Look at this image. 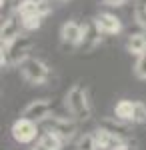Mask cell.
Returning a JSON list of instances; mask_svg holds the SVG:
<instances>
[{"label":"cell","instance_id":"13","mask_svg":"<svg viewBox=\"0 0 146 150\" xmlns=\"http://www.w3.org/2000/svg\"><path fill=\"white\" fill-rule=\"evenodd\" d=\"M64 144V140L56 136L54 132L50 130H44L40 136H38V144H36V150H60Z\"/></svg>","mask_w":146,"mask_h":150},{"label":"cell","instance_id":"21","mask_svg":"<svg viewBox=\"0 0 146 150\" xmlns=\"http://www.w3.org/2000/svg\"><path fill=\"white\" fill-rule=\"evenodd\" d=\"M146 122V104L142 100H134V124Z\"/></svg>","mask_w":146,"mask_h":150},{"label":"cell","instance_id":"23","mask_svg":"<svg viewBox=\"0 0 146 150\" xmlns=\"http://www.w3.org/2000/svg\"><path fill=\"white\" fill-rule=\"evenodd\" d=\"M112 150H130V148H128V144H126V142H122V144H118V146H114Z\"/></svg>","mask_w":146,"mask_h":150},{"label":"cell","instance_id":"8","mask_svg":"<svg viewBox=\"0 0 146 150\" xmlns=\"http://www.w3.org/2000/svg\"><path fill=\"white\" fill-rule=\"evenodd\" d=\"M20 26H22V16H20L18 12L8 14V16L2 20V28H0V42H2V44H8V42H12L18 34H22V32H20Z\"/></svg>","mask_w":146,"mask_h":150},{"label":"cell","instance_id":"16","mask_svg":"<svg viewBox=\"0 0 146 150\" xmlns=\"http://www.w3.org/2000/svg\"><path fill=\"white\" fill-rule=\"evenodd\" d=\"M132 16L136 24L146 30V0H134L132 2Z\"/></svg>","mask_w":146,"mask_h":150},{"label":"cell","instance_id":"24","mask_svg":"<svg viewBox=\"0 0 146 150\" xmlns=\"http://www.w3.org/2000/svg\"><path fill=\"white\" fill-rule=\"evenodd\" d=\"M60 2H66V0H60Z\"/></svg>","mask_w":146,"mask_h":150},{"label":"cell","instance_id":"17","mask_svg":"<svg viewBox=\"0 0 146 150\" xmlns=\"http://www.w3.org/2000/svg\"><path fill=\"white\" fill-rule=\"evenodd\" d=\"M16 12L20 16H28V14H40L38 8V0H20L16 4Z\"/></svg>","mask_w":146,"mask_h":150},{"label":"cell","instance_id":"7","mask_svg":"<svg viewBox=\"0 0 146 150\" xmlns=\"http://www.w3.org/2000/svg\"><path fill=\"white\" fill-rule=\"evenodd\" d=\"M52 112V102L48 98H36V100H30L26 104V108L22 110L24 118H30L34 122H42L46 116H50Z\"/></svg>","mask_w":146,"mask_h":150},{"label":"cell","instance_id":"3","mask_svg":"<svg viewBox=\"0 0 146 150\" xmlns=\"http://www.w3.org/2000/svg\"><path fill=\"white\" fill-rule=\"evenodd\" d=\"M20 74L26 82H30L32 86H42L48 78H50V68L46 66V62H42L40 58L28 56L20 64Z\"/></svg>","mask_w":146,"mask_h":150},{"label":"cell","instance_id":"14","mask_svg":"<svg viewBox=\"0 0 146 150\" xmlns=\"http://www.w3.org/2000/svg\"><path fill=\"white\" fill-rule=\"evenodd\" d=\"M114 116L134 124V100H126V98L118 100L114 106Z\"/></svg>","mask_w":146,"mask_h":150},{"label":"cell","instance_id":"15","mask_svg":"<svg viewBox=\"0 0 146 150\" xmlns=\"http://www.w3.org/2000/svg\"><path fill=\"white\" fill-rule=\"evenodd\" d=\"M126 50H128V54H132V56L144 54L146 52V34H142V32L130 34L128 36V42H126Z\"/></svg>","mask_w":146,"mask_h":150},{"label":"cell","instance_id":"20","mask_svg":"<svg viewBox=\"0 0 146 150\" xmlns=\"http://www.w3.org/2000/svg\"><path fill=\"white\" fill-rule=\"evenodd\" d=\"M134 76L138 80H146V52L140 54L134 64Z\"/></svg>","mask_w":146,"mask_h":150},{"label":"cell","instance_id":"12","mask_svg":"<svg viewBox=\"0 0 146 150\" xmlns=\"http://www.w3.org/2000/svg\"><path fill=\"white\" fill-rule=\"evenodd\" d=\"M94 138H96V146L98 150H112L114 146H118V144H122L124 140L118 138V136H114L110 130H106L104 126H98L94 130Z\"/></svg>","mask_w":146,"mask_h":150},{"label":"cell","instance_id":"6","mask_svg":"<svg viewBox=\"0 0 146 150\" xmlns=\"http://www.w3.org/2000/svg\"><path fill=\"white\" fill-rule=\"evenodd\" d=\"M102 34H104V32L98 28V24L94 22V20L84 22L82 24V40H80L78 48L82 52H92V50H96L102 42Z\"/></svg>","mask_w":146,"mask_h":150},{"label":"cell","instance_id":"11","mask_svg":"<svg viewBox=\"0 0 146 150\" xmlns=\"http://www.w3.org/2000/svg\"><path fill=\"white\" fill-rule=\"evenodd\" d=\"M130 124H132V122L120 120V118H116V116H106V118L100 120V126H104L106 130H110L114 136H118V138H122V140H126L130 136Z\"/></svg>","mask_w":146,"mask_h":150},{"label":"cell","instance_id":"4","mask_svg":"<svg viewBox=\"0 0 146 150\" xmlns=\"http://www.w3.org/2000/svg\"><path fill=\"white\" fill-rule=\"evenodd\" d=\"M76 122H78L76 118H66V116H46L40 124L44 126V130L54 132L64 142H68V140L76 134V130H78V124Z\"/></svg>","mask_w":146,"mask_h":150},{"label":"cell","instance_id":"22","mask_svg":"<svg viewBox=\"0 0 146 150\" xmlns=\"http://www.w3.org/2000/svg\"><path fill=\"white\" fill-rule=\"evenodd\" d=\"M100 4H104V6H124L128 0H98Z\"/></svg>","mask_w":146,"mask_h":150},{"label":"cell","instance_id":"10","mask_svg":"<svg viewBox=\"0 0 146 150\" xmlns=\"http://www.w3.org/2000/svg\"><path fill=\"white\" fill-rule=\"evenodd\" d=\"M94 22L98 24V28H100L104 34H118L120 30H122V22H120V18L116 16V14H110V12H100L98 16H94Z\"/></svg>","mask_w":146,"mask_h":150},{"label":"cell","instance_id":"2","mask_svg":"<svg viewBox=\"0 0 146 150\" xmlns=\"http://www.w3.org/2000/svg\"><path fill=\"white\" fill-rule=\"evenodd\" d=\"M66 110L70 112L72 118H76L78 122L88 120L92 114V108H90V100H88V92L86 88L76 82L70 86V90L66 92Z\"/></svg>","mask_w":146,"mask_h":150},{"label":"cell","instance_id":"19","mask_svg":"<svg viewBox=\"0 0 146 150\" xmlns=\"http://www.w3.org/2000/svg\"><path fill=\"white\" fill-rule=\"evenodd\" d=\"M42 14H28V16H22V28L24 30H38L42 26Z\"/></svg>","mask_w":146,"mask_h":150},{"label":"cell","instance_id":"18","mask_svg":"<svg viewBox=\"0 0 146 150\" xmlns=\"http://www.w3.org/2000/svg\"><path fill=\"white\" fill-rule=\"evenodd\" d=\"M76 150H98L96 146V138H94V132H86L82 134L76 142Z\"/></svg>","mask_w":146,"mask_h":150},{"label":"cell","instance_id":"5","mask_svg":"<svg viewBox=\"0 0 146 150\" xmlns=\"http://www.w3.org/2000/svg\"><path fill=\"white\" fill-rule=\"evenodd\" d=\"M12 138L16 140L18 144H30L34 140H38L40 132H38V122H34L30 118L20 116L14 124H12Z\"/></svg>","mask_w":146,"mask_h":150},{"label":"cell","instance_id":"1","mask_svg":"<svg viewBox=\"0 0 146 150\" xmlns=\"http://www.w3.org/2000/svg\"><path fill=\"white\" fill-rule=\"evenodd\" d=\"M32 38L28 34H18L12 42L0 46V64L2 68H14L20 66L26 58L30 56V48H32Z\"/></svg>","mask_w":146,"mask_h":150},{"label":"cell","instance_id":"9","mask_svg":"<svg viewBox=\"0 0 146 150\" xmlns=\"http://www.w3.org/2000/svg\"><path fill=\"white\" fill-rule=\"evenodd\" d=\"M82 40V24L76 20H66L60 28V42L68 46H78Z\"/></svg>","mask_w":146,"mask_h":150}]
</instances>
